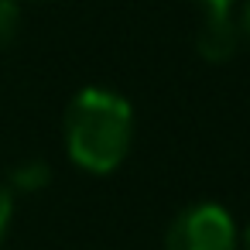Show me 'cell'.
I'll return each mask as SVG.
<instances>
[{"mask_svg":"<svg viewBox=\"0 0 250 250\" xmlns=\"http://www.w3.org/2000/svg\"><path fill=\"white\" fill-rule=\"evenodd\" d=\"M52 182V168H48V161H38V158H31V161H21L14 171H11V192L18 188V192H38V188H45Z\"/></svg>","mask_w":250,"mask_h":250,"instance_id":"cell-4","label":"cell"},{"mask_svg":"<svg viewBox=\"0 0 250 250\" xmlns=\"http://www.w3.org/2000/svg\"><path fill=\"white\" fill-rule=\"evenodd\" d=\"M240 31H243V38L250 42V0H243V7H240Z\"/></svg>","mask_w":250,"mask_h":250,"instance_id":"cell-8","label":"cell"},{"mask_svg":"<svg viewBox=\"0 0 250 250\" xmlns=\"http://www.w3.org/2000/svg\"><path fill=\"white\" fill-rule=\"evenodd\" d=\"M240 247H243V250H250V223H247V226H243V233H240Z\"/></svg>","mask_w":250,"mask_h":250,"instance_id":"cell-9","label":"cell"},{"mask_svg":"<svg viewBox=\"0 0 250 250\" xmlns=\"http://www.w3.org/2000/svg\"><path fill=\"white\" fill-rule=\"evenodd\" d=\"M21 31V4L18 0H0V52H7Z\"/></svg>","mask_w":250,"mask_h":250,"instance_id":"cell-5","label":"cell"},{"mask_svg":"<svg viewBox=\"0 0 250 250\" xmlns=\"http://www.w3.org/2000/svg\"><path fill=\"white\" fill-rule=\"evenodd\" d=\"M202 14H233L236 0H192Z\"/></svg>","mask_w":250,"mask_h":250,"instance_id":"cell-7","label":"cell"},{"mask_svg":"<svg viewBox=\"0 0 250 250\" xmlns=\"http://www.w3.org/2000/svg\"><path fill=\"white\" fill-rule=\"evenodd\" d=\"M11 219H14V192L0 182V243H4V236L11 229Z\"/></svg>","mask_w":250,"mask_h":250,"instance_id":"cell-6","label":"cell"},{"mask_svg":"<svg viewBox=\"0 0 250 250\" xmlns=\"http://www.w3.org/2000/svg\"><path fill=\"white\" fill-rule=\"evenodd\" d=\"M62 130L76 168L89 175H110L130 154L134 110L120 93L106 86H86L69 100Z\"/></svg>","mask_w":250,"mask_h":250,"instance_id":"cell-1","label":"cell"},{"mask_svg":"<svg viewBox=\"0 0 250 250\" xmlns=\"http://www.w3.org/2000/svg\"><path fill=\"white\" fill-rule=\"evenodd\" d=\"M243 45V31H240V21L233 14H202V24L195 31V52L219 65V62H229Z\"/></svg>","mask_w":250,"mask_h":250,"instance_id":"cell-3","label":"cell"},{"mask_svg":"<svg viewBox=\"0 0 250 250\" xmlns=\"http://www.w3.org/2000/svg\"><path fill=\"white\" fill-rule=\"evenodd\" d=\"M165 250H240V229L219 202H195L168 223Z\"/></svg>","mask_w":250,"mask_h":250,"instance_id":"cell-2","label":"cell"}]
</instances>
